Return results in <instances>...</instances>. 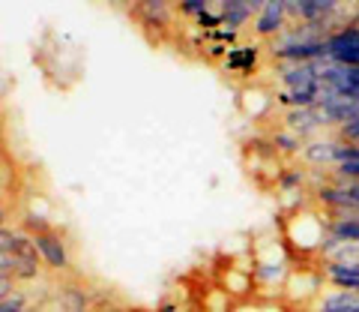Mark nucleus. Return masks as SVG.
I'll use <instances>...</instances> for the list:
<instances>
[{"label":"nucleus","mask_w":359,"mask_h":312,"mask_svg":"<svg viewBox=\"0 0 359 312\" xmlns=\"http://www.w3.org/2000/svg\"><path fill=\"white\" fill-rule=\"evenodd\" d=\"M327 60L359 70V27H341L327 37Z\"/></svg>","instance_id":"nucleus-1"},{"label":"nucleus","mask_w":359,"mask_h":312,"mask_svg":"<svg viewBox=\"0 0 359 312\" xmlns=\"http://www.w3.org/2000/svg\"><path fill=\"white\" fill-rule=\"evenodd\" d=\"M351 27H359V15H356V18L351 21Z\"/></svg>","instance_id":"nucleus-18"},{"label":"nucleus","mask_w":359,"mask_h":312,"mask_svg":"<svg viewBox=\"0 0 359 312\" xmlns=\"http://www.w3.org/2000/svg\"><path fill=\"white\" fill-rule=\"evenodd\" d=\"M198 25L201 27H219L222 25V15L219 13H204V15L198 18Z\"/></svg>","instance_id":"nucleus-16"},{"label":"nucleus","mask_w":359,"mask_h":312,"mask_svg":"<svg viewBox=\"0 0 359 312\" xmlns=\"http://www.w3.org/2000/svg\"><path fill=\"white\" fill-rule=\"evenodd\" d=\"M285 0H266L261 6V13L255 18V30L257 37H276L278 30L285 27Z\"/></svg>","instance_id":"nucleus-3"},{"label":"nucleus","mask_w":359,"mask_h":312,"mask_svg":"<svg viewBox=\"0 0 359 312\" xmlns=\"http://www.w3.org/2000/svg\"><path fill=\"white\" fill-rule=\"evenodd\" d=\"M330 234L335 240H353V243H359V219H344V216H339L330 226Z\"/></svg>","instance_id":"nucleus-10"},{"label":"nucleus","mask_w":359,"mask_h":312,"mask_svg":"<svg viewBox=\"0 0 359 312\" xmlns=\"http://www.w3.org/2000/svg\"><path fill=\"white\" fill-rule=\"evenodd\" d=\"M261 6H264L261 0H224V4H219L222 25H228V30H237L252 15H257V9H261Z\"/></svg>","instance_id":"nucleus-2"},{"label":"nucleus","mask_w":359,"mask_h":312,"mask_svg":"<svg viewBox=\"0 0 359 312\" xmlns=\"http://www.w3.org/2000/svg\"><path fill=\"white\" fill-rule=\"evenodd\" d=\"M287 124L294 126V129H290L294 136H306V132L320 126L318 124V115H314V108H290L287 111Z\"/></svg>","instance_id":"nucleus-6"},{"label":"nucleus","mask_w":359,"mask_h":312,"mask_svg":"<svg viewBox=\"0 0 359 312\" xmlns=\"http://www.w3.org/2000/svg\"><path fill=\"white\" fill-rule=\"evenodd\" d=\"M60 304H63L66 312H87L90 297H87V292H81V288H63Z\"/></svg>","instance_id":"nucleus-9"},{"label":"nucleus","mask_w":359,"mask_h":312,"mask_svg":"<svg viewBox=\"0 0 359 312\" xmlns=\"http://www.w3.org/2000/svg\"><path fill=\"white\" fill-rule=\"evenodd\" d=\"M15 243H18V234L15 231L0 228V255H13L15 252Z\"/></svg>","instance_id":"nucleus-13"},{"label":"nucleus","mask_w":359,"mask_h":312,"mask_svg":"<svg viewBox=\"0 0 359 312\" xmlns=\"http://www.w3.org/2000/svg\"><path fill=\"white\" fill-rule=\"evenodd\" d=\"M335 148H339V141H314V144H309L302 156H306L309 162L327 165V162H335Z\"/></svg>","instance_id":"nucleus-8"},{"label":"nucleus","mask_w":359,"mask_h":312,"mask_svg":"<svg viewBox=\"0 0 359 312\" xmlns=\"http://www.w3.org/2000/svg\"><path fill=\"white\" fill-rule=\"evenodd\" d=\"M33 243H36V252H39V259H45L51 267H69V252H66V243L57 238V234H51V231H42L33 238Z\"/></svg>","instance_id":"nucleus-4"},{"label":"nucleus","mask_w":359,"mask_h":312,"mask_svg":"<svg viewBox=\"0 0 359 312\" xmlns=\"http://www.w3.org/2000/svg\"><path fill=\"white\" fill-rule=\"evenodd\" d=\"M15 259H21V261H33L36 264L39 261V252H36V243L33 240H27V238H18V243H15Z\"/></svg>","instance_id":"nucleus-11"},{"label":"nucleus","mask_w":359,"mask_h":312,"mask_svg":"<svg viewBox=\"0 0 359 312\" xmlns=\"http://www.w3.org/2000/svg\"><path fill=\"white\" fill-rule=\"evenodd\" d=\"M341 136H344V141L359 144V117H353V120H347V124H341Z\"/></svg>","instance_id":"nucleus-15"},{"label":"nucleus","mask_w":359,"mask_h":312,"mask_svg":"<svg viewBox=\"0 0 359 312\" xmlns=\"http://www.w3.org/2000/svg\"><path fill=\"white\" fill-rule=\"evenodd\" d=\"M204 37L219 39V42H231L233 37H237V30H210V33H204Z\"/></svg>","instance_id":"nucleus-17"},{"label":"nucleus","mask_w":359,"mask_h":312,"mask_svg":"<svg viewBox=\"0 0 359 312\" xmlns=\"http://www.w3.org/2000/svg\"><path fill=\"white\" fill-rule=\"evenodd\" d=\"M177 9H180V13H183V15L201 18V15H204L207 9H210V4H207V0H183V4H180Z\"/></svg>","instance_id":"nucleus-12"},{"label":"nucleus","mask_w":359,"mask_h":312,"mask_svg":"<svg viewBox=\"0 0 359 312\" xmlns=\"http://www.w3.org/2000/svg\"><path fill=\"white\" fill-rule=\"evenodd\" d=\"M224 66L228 70H243V72H252L257 66V48H233L224 54Z\"/></svg>","instance_id":"nucleus-7"},{"label":"nucleus","mask_w":359,"mask_h":312,"mask_svg":"<svg viewBox=\"0 0 359 312\" xmlns=\"http://www.w3.org/2000/svg\"><path fill=\"white\" fill-rule=\"evenodd\" d=\"M335 165H339L341 177H353V181H359V144L339 141V148H335Z\"/></svg>","instance_id":"nucleus-5"},{"label":"nucleus","mask_w":359,"mask_h":312,"mask_svg":"<svg viewBox=\"0 0 359 312\" xmlns=\"http://www.w3.org/2000/svg\"><path fill=\"white\" fill-rule=\"evenodd\" d=\"M276 148H282V150H299V136H290V132H276Z\"/></svg>","instance_id":"nucleus-14"},{"label":"nucleus","mask_w":359,"mask_h":312,"mask_svg":"<svg viewBox=\"0 0 359 312\" xmlns=\"http://www.w3.org/2000/svg\"><path fill=\"white\" fill-rule=\"evenodd\" d=\"M0 222H4V210H0Z\"/></svg>","instance_id":"nucleus-19"}]
</instances>
